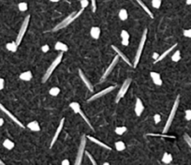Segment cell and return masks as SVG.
Here are the masks:
<instances>
[{"mask_svg": "<svg viewBox=\"0 0 191 165\" xmlns=\"http://www.w3.org/2000/svg\"><path fill=\"white\" fill-rule=\"evenodd\" d=\"M83 10H85V9H81L80 10L77 11V12H76V11H73V12L70 13L68 17H66V18H65L62 22L59 23L56 26L53 27V29H52V32H55V31H57V30H60V29L65 28L66 26H69L70 23H73L77 18H79V17L82 15V13L83 12Z\"/></svg>", "mask_w": 191, "mask_h": 165, "instance_id": "obj_1", "label": "cell"}, {"mask_svg": "<svg viewBox=\"0 0 191 165\" xmlns=\"http://www.w3.org/2000/svg\"><path fill=\"white\" fill-rule=\"evenodd\" d=\"M179 102H180V96H177L176 97V99H175V101L174 103V106H172V108H171V113L169 115V117H168V119H167V122L165 124V127L163 128V133H167L168 132V131L170 129L171 126V124H172V121H174V117H175V115H176V112L178 110V106H179Z\"/></svg>", "mask_w": 191, "mask_h": 165, "instance_id": "obj_2", "label": "cell"}, {"mask_svg": "<svg viewBox=\"0 0 191 165\" xmlns=\"http://www.w3.org/2000/svg\"><path fill=\"white\" fill-rule=\"evenodd\" d=\"M62 58H63V52H61L60 54H59V55L55 57V59L52 62V64L49 66V68L47 69L45 74L43 75V77H42V82H46L48 81V79H49V78L51 77V75L52 74L53 70H55V69H56V67H58V65L61 63Z\"/></svg>", "mask_w": 191, "mask_h": 165, "instance_id": "obj_3", "label": "cell"}, {"mask_svg": "<svg viewBox=\"0 0 191 165\" xmlns=\"http://www.w3.org/2000/svg\"><path fill=\"white\" fill-rule=\"evenodd\" d=\"M146 37H147V29L145 28L144 30H143V32H142L141 38L140 43H139L138 50H137V52H136V55H135L134 61H133V68H136L137 66H138V64L140 62L141 56V54H142V50H143V48H144V44H145V41H146Z\"/></svg>", "mask_w": 191, "mask_h": 165, "instance_id": "obj_4", "label": "cell"}, {"mask_svg": "<svg viewBox=\"0 0 191 165\" xmlns=\"http://www.w3.org/2000/svg\"><path fill=\"white\" fill-rule=\"evenodd\" d=\"M86 135L83 134L82 136L81 137V141H80V145H79V149L78 152H77V157H76V160L74 161V163L76 165H80L82 164V157L83 154H85V145H86Z\"/></svg>", "mask_w": 191, "mask_h": 165, "instance_id": "obj_5", "label": "cell"}, {"mask_svg": "<svg viewBox=\"0 0 191 165\" xmlns=\"http://www.w3.org/2000/svg\"><path fill=\"white\" fill-rule=\"evenodd\" d=\"M69 107L73 110V112L75 114H78V115H81V117L82 118L85 120V122L87 124V125L90 127V128L92 129V131H94V128H93V126H92V124L90 123V121H89V119L87 118V116L83 114V112H82V110L81 109V106H80V104L78 103V102H76V101H73V102H71L70 104H69Z\"/></svg>", "mask_w": 191, "mask_h": 165, "instance_id": "obj_6", "label": "cell"}, {"mask_svg": "<svg viewBox=\"0 0 191 165\" xmlns=\"http://www.w3.org/2000/svg\"><path fill=\"white\" fill-rule=\"evenodd\" d=\"M29 21H30V15H27L25 20H23V23H22V26H21V28H20V31L19 33H18V36L16 38V43L18 44V46H19L22 42V40H23V36H25V34L26 32V29L28 27V25H29Z\"/></svg>", "mask_w": 191, "mask_h": 165, "instance_id": "obj_7", "label": "cell"}, {"mask_svg": "<svg viewBox=\"0 0 191 165\" xmlns=\"http://www.w3.org/2000/svg\"><path fill=\"white\" fill-rule=\"evenodd\" d=\"M131 81H132V80H131V78H128V79H126V81L123 82V85L120 87V89H119V91L117 93V96H116V99H115V102L116 103H118L119 101H120L121 99L124 98V96L126 95V93L128 92V88L130 86Z\"/></svg>", "mask_w": 191, "mask_h": 165, "instance_id": "obj_8", "label": "cell"}, {"mask_svg": "<svg viewBox=\"0 0 191 165\" xmlns=\"http://www.w3.org/2000/svg\"><path fill=\"white\" fill-rule=\"evenodd\" d=\"M115 87H116L115 85H111V86L106 87L105 89L99 91L98 93L95 94V95L92 96L91 98H89V99H87V102H91V101H95V99H99V98H101V97H104L105 95H107V94L110 93L111 91H112L113 89H115Z\"/></svg>", "mask_w": 191, "mask_h": 165, "instance_id": "obj_9", "label": "cell"}, {"mask_svg": "<svg viewBox=\"0 0 191 165\" xmlns=\"http://www.w3.org/2000/svg\"><path fill=\"white\" fill-rule=\"evenodd\" d=\"M119 58H120V56H119L118 55H115L114 57H113V59L112 60V62H111V64L109 65V67L106 69V70L104 72V73H103V75H102V77H101V79H100V81H103V80H105L108 76L111 74V72H112V69H114V67L116 66V64L118 63V60H119Z\"/></svg>", "mask_w": 191, "mask_h": 165, "instance_id": "obj_10", "label": "cell"}, {"mask_svg": "<svg viewBox=\"0 0 191 165\" xmlns=\"http://www.w3.org/2000/svg\"><path fill=\"white\" fill-rule=\"evenodd\" d=\"M0 110H1L2 112H4V113H5L6 115H8V116L9 117V118H10L11 120H12L14 123H16L17 125L19 126V127H21V128H25V126H23V123H22V122H21L19 119H18L17 117H16V116H15L13 114H11L10 112H9V111L7 108H6L5 106H3L1 103H0Z\"/></svg>", "mask_w": 191, "mask_h": 165, "instance_id": "obj_11", "label": "cell"}, {"mask_svg": "<svg viewBox=\"0 0 191 165\" xmlns=\"http://www.w3.org/2000/svg\"><path fill=\"white\" fill-rule=\"evenodd\" d=\"M64 123H65V118H62V119L60 120V123H59L58 128H57V129H56V131H55V135H53V137H52V142H51V145H50V148H52V147L53 145H55V142L57 141V139H58V136H59V134L61 133L62 129H63V127H64Z\"/></svg>", "mask_w": 191, "mask_h": 165, "instance_id": "obj_12", "label": "cell"}, {"mask_svg": "<svg viewBox=\"0 0 191 165\" xmlns=\"http://www.w3.org/2000/svg\"><path fill=\"white\" fill-rule=\"evenodd\" d=\"M143 110H144V106H143L142 101H141L140 98H137L136 99V102H135V108H134L136 115L137 116H141Z\"/></svg>", "mask_w": 191, "mask_h": 165, "instance_id": "obj_13", "label": "cell"}, {"mask_svg": "<svg viewBox=\"0 0 191 165\" xmlns=\"http://www.w3.org/2000/svg\"><path fill=\"white\" fill-rule=\"evenodd\" d=\"M79 75H80L81 80L83 82V84L85 85V86L88 88L89 91H90V92H93V91H94V87H93L92 84L90 82V81H89V80L86 78V76L85 75V73L82 72V69H79Z\"/></svg>", "mask_w": 191, "mask_h": 165, "instance_id": "obj_14", "label": "cell"}, {"mask_svg": "<svg viewBox=\"0 0 191 165\" xmlns=\"http://www.w3.org/2000/svg\"><path fill=\"white\" fill-rule=\"evenodd\" d=\"M112 50H113V51L116 52V54H117L119 56H120V57L122 58V59H123L125 62H126V63L128 65V66H132V64H131V62L129 61V59L128 58V56H127L126 55H125L124 53H123L120 49L118 48V47H116L115 45H112Z\"/></svg>", "mask_w": 191, "mask_h": 165, "instance_id": "obj_15", "label": "cell"}, {"mask_svg": "<svg viewBox=\"0 0 191 165\" xmlns=\"http://www.w3.org/2000/svg\"><path fill=\"white\" fill-rule=\"evenodd\" d=\"M150 76H151V78H152V81L156 85H162L163 84V82H162V79H161V76L159 73L157 72H150Z\"/></svg>", "mask_w": 191, "mask_h": 165, "instance_id": "obj_16", "label": "cell"}, {"mask_svg": "<svg viewBox=\"0 0 191 165\" xmlns=\"http://www.w3.org/2000/svg\"><path fill=\"white\" fill-rule=\"evenodd\" d=\"M176 46H177V44L175 43V44H174V45H172V46H171L169 49H167V50H166L165 52H163V54H161V55H160L158 56V58H157V59H156V60H154V64H157V63L160 62V61H161V60H162V59H164V58H165V57H166L167 55H168L170 54V53H171V52L172 50H174V49L176 48Z\"/></svg>", "mask_w": 191, "mask_h": 165, "instance_id": "obj_17", "label": "cell"}, {"mask_svg": "<svg viewBox=\"0 0 191 165\" xmlns=\"http://www.w3.org/2000/svg\"><path fill=\"white\" fill-rule=\"evenodd\" d=\"M86 138H87L88 140H90L91 142H93L94 144L98 145H99V146H101V147H103V148H105V149H107V150H112V147H110L108 145L104 144L103 142H101V141H99V140L97 139V138L92 137V136H86Z\"/></svg>", "mask_w": 191, "mask_h": 165, "instance_id": "obj_18", "label": "cell"}, {"mask_svg": "<svg viewBox=\"0 0 191 165\" xmlns=\"http://www.w3.org/2000/svg\"><path fill=\"white\" fill-rule=\"evenodd\" d=\"M121 38H122V44L124 46H128L129 44V34L127 30L121 31Z\"/></svg>", "mask_w": 191, "mask_h": 165, "instance_id": "obj_19", "label": "cell"}, {"mask_svg": "<svg viewBox=\"0 0 191 165\" xmlns=\"http://www.w3.org/2000/svg\"><path fill=\"white\" fill-rule=\"evenodd\" d=\"M27 128L30 129V131H40V126H39V124L38 121H31V122H29L27 124Z\"/></svg>", "mask_w": 191, "mask_h": 165, "instance_id": "obj_20", "label": "cell"}, {"mask_svg": "<svg viewBox=\"0 0 191 165\" xmlns=\"http://www.w3.org/2000/svg\"><path fill=\"white\" fill-rule=\"evenodd\" d=\"M90 35L94 39H99L100 36V28L98 26H92L90 29Z\"/></svg>", "mask_w": 191, "mask_h": 165, "instance_id": "obj_21", "label": "cell"}, {"mask_svg": "<svg viewBox=\"0 0 191 165\" xmlns=\"http://www.w3.org/2000/svg\"><path fill=\"white\" fill-rule=\"evenodd\" d=\"M55 49L56 51H61V52L64 53V52H67L69 50V47L66 43L62 42V41H57V42L55 43Z\"/></svg>", "mask_w": 191, "mask_h": 165, "instance_id": "obj_22", "label": "cell"}, {"mask_svg": "<svg viewBox=\"0 0 191 165\" xmlns=\"http://www.w3.org/2000/svg\"><path fill=\"white\" fill-rule=\"evenodd\" d=\"M136 2H137V3H138V4L141 6V9H142L143 10H144L145 12H146V13L149 15V17H150L151 19H154V15H153V13H152V11L148 9L147 6H146L144 3H143V2L141 1V0H136Z\"/></svg>", "mask_w": 191, "mask_h": 165, "instance_id": "obj_23", "label": "cell"}, {"mask_svg": "<svg viewBox=\"0 0 191 165\" xmlns=\"http://www.w3.org/2000/svg\"><path fill=\"white\" fill-rule=\"evenodd\" d=\"M20 79L22 81H25V82H28V81H30L33 77V74L32 72H30V70H27V72H23L20 74Z\"/></svg>", "mask_w": 191, "mask_h": 165, "instance_id": "obj_24", "label": "cell"}, {"mask_svg": "<svg viewBox=\"0 0 191 165\" xmlns=\"http://www.w3.org/2000/svg\"><path fill=\"white\" fill-rule=\"evenodd\" d=\"M6 48H7L8 51L15 53L18 49V44L16 43V41H12V42H9L6 44Z\"/></svg>", "mask_w": 191, "mask_h": 165, "instance_id": "obj_25", "label": "cell"}, {"mask_svg": "<svg viewBox=\"0 0 191 165\" xmlns=\"http://www.w3.org/2000/svg\"><path fill=\"white\" fill-rule=\"evenodd\" d=\"M118 17H119V19H120L121 21H126V20H128V10L125 9H120V10H119V12H118Z\"/></svg>", "mask_w": 191, "mask_h": 165, "instance_id": "obj_26", "label": "cell"}, {"mask_svg": "<svg viewBox=\"0 0 191 165\" xmlns=\"http://www.w3.org/2000/svg\"><path fill=\"white\" fill-rule=\"evenodd\" d=\"M162 162L165 163V164H170L171 161H172V155L170 154L168 152H165L163 154V157H162Z\"/></svg>", "mask_w": 191, "mask_h": 165, "instance_id": "obj_27", "label": "cell"}, {"mask_svg": "<svg viewBox=\"0 0 191 165\" xmlns=\"http://www.w3.org/2000/svg\"><path fill=\"white\" fill-rule=\"evenodd\" d=\"M3 146L5 147L6 149L11 150V149H13V147L15 146V144H14L11 140H9V139H6V140L4 141V142H3Z\"/></svg>", "mask_w": 191, "mask_h": 165, "instance_id": "obj_28", "label": "cell"}, {"mask_svg": "<svg viewBox=\"0 0 191 165\" xmlns=\"http://www.w3.org/2000/svg\"><path fill=\"white\" fill-rule=\"evenodd\" d=\"M115 149L117 151H123L126 149V145H125L124 142H122V141H118V142L115 143Z\"/></svg>", "mask_w": 191, "mask_h": 165, "instance_id": "obj_29", "label": "cell"}, {"mask_svg": "<svg viewBox=\"0 0 191 165\" xmlns=\"http://www.w3.org/2000/svg\"><path fill=\"white\" fill-rule=\"evenodd\" d=\"M60 93V88L59 87H56V86H55V87H52L51 89L49 90V94L51 96H52V97H56V96H58V94Z\"/></svg>", "mask_w": 191, "mask_h": 165, "instance_id": "obj_30", "label": "cell"}, {"mask_svg": "<svg viewBox=\"0 0 191 165\" xmlns=\"http://www.w3.org/2000/svg\"><path fill=\"white\" fill-rule=\"evenodd\" d=\"M180 59H181V52L179 51V50H177V51H175L174 54L172 55L171 60L174 61V62H178Z\"/></svg>", "mask_w": 191, "mask_h": 165, "instance_id": "obj_31", "label": "cell"}, {"mask_svg": "<svg viewBox=\"0 0 191 165\" xmlns=\"http://www.w3.org/2000/svg\"><path fill=\"white\" fill-rule=\"evenodd\" d=\"M18 9H19L20 11H23H23H26L27 10L28 5H27L26 2H21V3L18 4Z\"/></svg>", "mask_w": 191, "mask_h": 165, "instance_id": "obj_32", "label": "cell"}, {"mask_svg": "<svg viewBox=\"0 0 191 165\" xmlns=\"http://www.w3.org/2000/svg\"><path fill=\"white\" fill-rule=\"evenodd\" d=\"M127 131H128V129H127L126 127H117V128H115L114 131H115V133H116L117 135H123Z\"/></svg>", "mask_w": 191, "mask_h": 165, "instance_id": "obj_33", "label": "cell"}, {"mask_svg": "<svg viewBox=\"0 0 191 165\" xmlns=\"http://www.w3.org/2000/svg\"><path fill=\"white\" fill-rule=\"evenodd\" d=\"M161 2H162V0H152V6H153V8H155V9H159L160 6H161Z\"/></svg>", "mask_w": 191, "mask_h": 165, "instance_id": "obj_34", "label": "cell"}, {"mask_svg": "<svg viewBox=\"0 0 191 165\" xmlns=\"http://www.w3.org/2000/svg\"><path fill=\"white\" fill-rule=\"evenodd\" d=\"M85 153L86 154V156L88 157L89 160H90V161L92 162V164H93V165H97V161H95V158H93V156L90 154V153H89L88 151H85Z\"/></svg>", "mask_w": 191, "mask_h": 165, "instance_id": "obj_35", "label": "cell"}, {"mask_svg": "<svg viewBox=\"0 0 191 165\" xmlns=\"http://www.w3.org/2000/svg\"><path fill=\"white\" fill-rule=\"evenodd\" d=\"M184 141H186V142H187V144L188 145V146L191 148V137L189 136L188 134H187V133H186V134L184 135Z\"/></svg>", "mask_w": 191, "mask_h": 165, "instance_id": "obj_36", "label": "cell"}, {"mask_svg": "<svg viewBox=\"0 0 191 165\" xmlns=\"http://www.w3.org/2000/svg\"><path fill=\"white\" fill-rule=\"evenodd\" d=\"M148 135H150V136H159V137H167V138H175L174 136H171V135H166L165 133H164V134H153V133H149Z\"/></svg>", "mask_w": 191, "mask_h": 165, "instance_id": "obj_37", "label": "cell"}, {"mask_svg": "<svg viewBox=\"0 0 191 165\" xmlns=\"http://www.w3.org/2000/svg\"><path fill=\"white\" fill-rule=\"evenodd\" d=\"M183 34H184V36L186 37V38L191 39V29H184Z\"/></svg>", "mask_w": 191, "mask_h": 165, "instance_id": "obj_38", "label": "cell"}, {"mask_svg": "<svg viewBox=\"0 0 191 165\" xmlns=\"http://www.w3.org/2000/svg\"><path fill=\"white\" fill-rule=\"evenodd\" d=\"M184 117H186V120L190 121L191 120V110H187L186 114H184Z\"/></svg>", "mask_w": 191, "mask_h": 165, "instance_id": "obj_39", "label": "cell"}, {"mask_svg": "<svg viewBox=\"0 0 191 165\" xmlns=\"http://www.w3.org/2000/svg\"><path fill=\"white\" fill-rule=\"evenodd\" d=\"M81 7H82V9H85L87 6H88V4H89V2H88V0H81Z\"/></svg>", "mask_w": 191, "mask_h": 165, "instance_id": "obj_40", "label": "cell"}, {"mask_svg": "<svg viewBox=\"0 0 191 165\" xmlns=\"http://www.w3.org/2000/svg\"><path fill=\"white\" fill-rule=\"evenodd\" d=\"M154 121H155V123L156 124H158L160 121H161V116L159 115H154Z\"/></svg>", "mask_w": 191, "mask_h": 165, "instance_id": "obj_41", "label": "cell"}, {"mask_svg": "<svg viewBox=\"0 0 191 165\" xmlns=\"http://www.w3.org/2000/svg\"><path fill=\"white\" fill-rule=\"evenodd\" d=\"M49 49H50V47L48 44H45L43 45L42 47H41V51H42L43 53H47V52H49Z\"/></svg>", "mask_w": 191, "mask_h": 165, "instance_id": "obj_42", "label": "cell"}, {"mask_svg": "<svg viewBox=\"0 0 191 165\" xmlns=\"http://www.w3.org/2000/svg\"><path fill=\"white\" fill-rule=\"evenodd\" d=\"M91 3H92V11H93V12H95V10H97V4H95V0H91Z\"/></svg>", "mask_w": 191, "mask_h": 165, "instance_id": "obj_43", "label": "cell"}, {"mask_svg": "<svg viewBox=\"0 0 191 165\" xmlns=\"http://www.w3.org/2000/svg\"><path fill=\"white\" fill-rule=\"evenodd\" d=\"M5 86V80L3 78H0V91H1Z\"/></svg>", "mask_w": 191, "mask_h": 165, "instance_id": "obj_44", "label": "cell"}, {"mask_svg": "<svg viewBox=\"0 0 191 165\" xmlns=\"http://www.w3.org/2000/svg\"><path fill=\"white\" fill-rule=\"evenodd\" d=\"M61 164H62V165H69V164H70V162H69V160H64V161H62Z\"/></svg>", "mask_w": 191, "mask_h": 165, "instance_id": "obj_45", "label": "cell"}, {"mask_svg": "<svg viewBox=\"0 0 191 165\" xmlns=\"http://www.w3.org/2000/svg\"><path fill=\"white\" fill-rule=\"evenodd\" d=\"M158 56H159V55L157 54V53H154V54H153V59H154V60L157 59Z\"/></svg>", "mask_w": 191, "mask_h": 165, "instance_id": "obj_46", "label": "cell"}, {"mask_svg": "<svg viewBox=\"0 0 191 165\" xmlns=\"http://www.w3.org/2000/svg\"><path fill=\"white\" fill-rule=\"evenodd\" d=\"M3 124H4V119H3V118H1V117H0V127L3 126Z\"/></svg>", "mask_w": 191, "mask_h": 165, "instance_id": "obj_47", "label": "cell"}, {"mask_svg": "<svg viewBox=\"0 0 191 165\" xmlns=\"http://www.w3.org/2000/svg\"><path fill=\"white\" fill-rule=\"evenodd\" d=\"M187 5H191V0H186Z\"/></svg>", "mask_w": 191, "mask_h": 165, "instance_id": "obj_48", "label": "cell"}, {"mask_svg": "<svg viewBox=\"0 0 191 165\" xmlns=\"http://www.w3.org/2000/svg\"><path fill=\"white\" fill-rule=\"evenodd\" d=\"M51 2H53V3H56V2H59L60 0H50Z\"/></svg>", "mask_w": 191, "mask_h": 165, "instance_id": "obj_49", "label": "cell"}, {"mask_svg": "<svg viewBox=\"0 0 191 165\" xmlns=\"http://www.w3.org/2000/svg\"><path fill=\"white\" fill-rule=\"evenodd\" d=\"M0 165H5V163H4V161L0 158Z\"/></svg>", "mask_w": 191, "mask_h": 165, "instance_id": "obj_50", "label": "cell"}, {"mask_svg": "<svg viewBox=\"0 0 191 165\" xmlns=\"http://www.w3.org/2000/svg\"><path fill=\"white\" fill-rule=\"evenodd\" d=\"M103 164H104V165H109L110 163H109V162H104Z\"/></svg>", "mask_w": 191, "mask_h": 165, "instance_id": "obj_51", "label": "cell"}]
</instances>
